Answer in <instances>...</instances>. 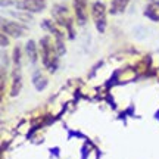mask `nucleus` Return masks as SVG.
Wrapping results in <instances>:
<instances>
[{
	"instance_id": "4",
	"label": "nucleus",
	"mask_w": 159,
	"mask_h": 159,
	"mask_svg": "<svg viewBox=\"0 0 159 159\" xmlns=\"http://www.w3.org/2000/svg\"><path fill=\"white\" fill-rule=\"evenodd\" d=\"M18 9H24L28 12H41L46 7L44 0H22L16 3Z\"/></svg>"
},
{
	"instance_id": "12",
	"label": "nucleus",
	"mask_w": 159,
	"mask_h": 159,
	"mask_svg": "<svg viewBox=\"0 0 159 159\" xmlns=\"http://www.w3.org/2000/svg\"><path fill=\"white\" fill-rule=\"evenodd\" d=\"M6 44H7V40H6L5 33H3V34H2V47H5Z\"/></svg>"
},
{
	"instance_id": "5",
	"label": "nucleus",
	"mask_w": 159,
	"mask_h": 159,
	"mask_svg": "<svg viewBox=\"0 0 159 159\" xmlns=\"http://www.w3.org/2000/svg\"><path fill=\"white\" fill-rule=\"evenodd\" d=\"M75 13L80 25H84L87 22V0H74Z\"/></svg>"
},
{
	"instance_id": "1",
	"label": "nucleus",
	"mask_w": 159,
	"mask_h": 159,
	"mask_svg": "<svg viewBox=\"0 0 159 159\" xmlns=\"http://www.w3.org/2000/svg\"><path fill=\"white\" fill-rule=\"evenodd\" d=\"M40 44H41V53H43V62L44 65L49 68V71H55L56 69V53H55V47L52 44V41L49 37H44V39H41L40 41Z\"/></svg>"
},
{
	"instance_id": "3",
	"label": "nucleus",
	"mask_w": 159,
	"mask_h": 159,
	"mask_svg": "<svg viewBox=\"0 0 159 159\" xmlns=\"http://www.w3.org/2000/svg\"><path fill=\"white\" fill-rule=\"evenodd\" d=\"M2 31L5 33V34L11 35V37H22L25 34V28L21 27L19 24L16 22H12V21H6V19H2Z\"/></svg>"
},
{
	"instance_id": "9",
	"label": "nucleus",
	"mask_w": 159,
	"mask_h": 159,
	"mask_svg": "<svg viewBox=\"0 0 159 159\" xmlns=\"http://www.w3.org/2000/svg\"><path fill=\"white\" fill-rule=\"evenodd\" d=\"M21 89V75H18V69H15L13 72V85H12V96H16L18 91Z\"/></svg>"
},
{
	"instance_id": "8",
	"label": "nucleus",
	"mask_w": 159,
	"mask_h": 159,
	"mask_svg": "<svg viewBox=\"0 0 159 159\" xmlns=\"http://www.w3.org/2000/svg\"><path fill=\"white\" fill-rule=\"evenodd\" d=\"M27 55H28L30 61L33 63L37 61V49H35V43L33 40H30L28 43H27Z\"/></svg>"
},
{
	"instance_id": "10",
	"label": "nucleus",
	"mask_w": 159,
	"mask_h": 159,
	"mask_svg": "<svg viewBox=\"0 0 159 159\" xmlns=\"http://www.w3.org/2000/svg\"><path fill=\"white\" fill-rule=\"evenodd\" d=\"M33 83H34V85L37 87V90H43V87H46V84H47V80L40 74V72H37V74L34 75Z\"/></svg>"
},
{
	"instance_id": "7",
	"label": "nucleus",
	"mask_w": 159,
	"mask_h": 159,
	"mask_svg": "<svg viewBox=\"0 0 159 159\" xmlns=\"http://www.w3.org/2000/svg\"><path fill=\"white\" fill-rule=\"evenodd\" d=\"M130 0H112L111 3V13L112 15H119L125 11V7L128 6Z\"/></svg>"
},
{
	"instance_id": "11",
	"label": "nucleus",
	"mask_w": 159,
	"mask_h": 159,
	"mask_svg": "<svg viewBox=\"0 0 159 159\" xmlns=\"http://www.w3.org/2000/svg\"><path fill=\"white\" fill-rule=\"evenodd\" d=\"M13 62H15L16 66L21 62V50H19V47H15V50H13Z\"/></svg>"
},
{
	"instance_id": "13",
	"label": "nucleus",
	"mask_w": 159,
	"mask_h": 159,
	"mask_svg": "<svg viewBox=\"0 0 159 159\" xmlns=\"http://www.w3.org/2000/svg\"><path fill=\"white\" fill-rule=\"evenodd\" d=\"M11 15H13V16H19L21 13H16V12H11ZM21 18H24L25 21H30V18H28V16H21Z\"/></svg>"
},
{
	"instance_id": "2",
	"label": "nucleus",
	"mask_w": 159,
	"mask_h": 159,
	"mask_svg": "<svg viewBox=\"0 0 159 159\" xmlns=\"http://www.w3.org/2000/svg\"><path fill=\"white\" fill-rule=\"evenodd\" d=\"M91 13H93V19L96 24V28L99 33H103L106 28V7L100 2H94L91 6Z\"/></svg>"
},
{
	"instance_id": "6",
	"label": "nucleus",
	"mask_w": 159,
	"mask_h": 159,
	"mask_svg": "<svg viewBox=\"0 0 159 159\" xmlns=\"http://www.w3.org/2000/svg\"><path fill=\"white\" fill-rule=\"evenodd\" d=\"M144 15H146L149 19L158 22L159 21V2H152V3H149L148 7H146V11H144Z\"/></svg>"
}]
</instances>
